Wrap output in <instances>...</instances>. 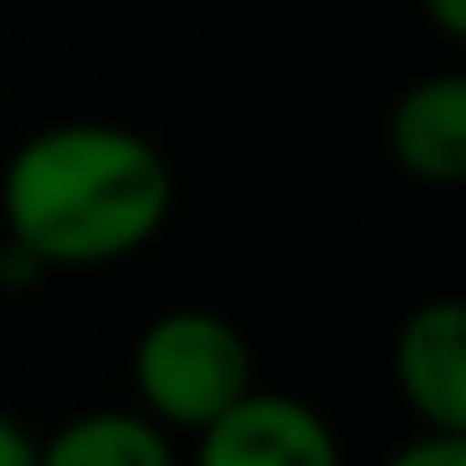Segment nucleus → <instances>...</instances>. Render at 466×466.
Segmentation results:
<instances>
[{"mask_svg": "<svg viewBox=\"0 0 466 466\" xmlns=\"http://www.w3.org/2000/svg\"><path fill=\"white\" fill-rule=\"evenodd\" d=\"M384 466H466V437L461 431H420L401 443Z\"/></svg>", "mask_w": 466, "mask_h": 466, "instance_id": "nucleus-7", "label": "nucleus"}, {"mask_svg": "<svg viewBox=\"0 0 466 466\" xmlns=\"http://www.w3.org/2000/svg\"><path fill=\"white\" fill-rule=\"evenodd\" d=\"M390 372L420 420V431H461L466 437V308L455 296L420 301L396 330Z\"/></svg>", "mask_w": 466, "mask_h": 466, "instance_id": "nucleus-4", "label": "nucleus"}, {"mask_svg": "<svg viewBox=\"0 0 466 466\" xmlns=\"http://www.w3.org/2000/svg\"><path fill=\"white\" fill-rule=\"evenodd\" d=\"M0 466H42L35 461V431L6 408H0Z\"/></svg>", "mask_w": 466, "mask_h": 466, "instance_id": "nucleus-8", "label": "nucleus"}, {"mask_svg": "<svg viewBox=\"0 0 466 466\" xmlns=\"http://www.w3.org/2000/svg\"><path fill=\"white\" fill-rule=\"evenodd\" d=\"M171 201V159L142 130L71 118L30 130L6 154L0 237L30 248L47 272H83L142 254L166 230Z\"/></svg>", "mask_w": 466, "mask_h": 466, "instance_id": "nucleus-1", "label": "nucleus"}, {"mask_svg": "<svg viewBox=\"0 0 466 466\" xmlns=\"http://www.w3.org/2000/svg\"><path fill=\"white\" fill-rule=\"evenodd\" d=\"M137 408L171 437H195L254 390V349L237 319L213 308H171L142 325L130 349Z\"/></svg>", "mask_w": 466, "mask_h": 466, "instance_id": "nucleus-2", "label": "nucleus"}, {"mask_svg": "<svg viewBox=\"0 0 466 466\" xmlns=\"http://www.w3.org/2000/svg\"><path fill=\"white\" fill-rule=\"evenodd\" d=\"M189 466H349L342 437L313 401L284 390H248L237 408L195 431Z\"/></svg>", "mask_w": 466, "mask_h": 466, "instance_id": "nucleus-3", "label": "nucleus"}, {"mask_svg": "<svg viewBox=\"0 0 466 466\" xmlns=\"http://www.w3.org/2000/svg\"><path fill=\"white\" fill-rule=\"evenodd\" d=\"M390 159L413 183L455 189L466 177V77L425 71L390 106Z\"/></svg>", "mask_w": 466, "mask_h": 466, "instance_id": "nucleus-5", "label": "nucleus"}, {"mask_svg": "<svg viewBox=\"0 0 466 466\" xmlns=\"http://www.w3.org/2000/svg\"><path fill=\"white\" fill-rule=\"evenodd\" d=\"M420 12L443 42H461L466 35V0H420Z\"/></svg>", "mask_w": 466, "mask_h": 466, "instance_id": "nucleus-9", "label": "nucleus"}, {"mask_svg": "<svg viewBox=\"0 0 466 466\" xmlns=\"http://www.w3.org/2000/svg\"><path fill=\"white\" fill-rule=\"evenodd\" d=\"M42 466H177V437L142 408H89L35 437Z\"/></svg>", "mask_w": 466, "mask_h": 466, "instance_id": "nucleus-6", "label": "nucleus"}]
</instances>
